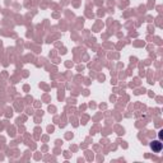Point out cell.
<instances>
[{"instance_id":"1","label":"cell","mask_w":163,"mask_h":163,"mask_svg":"<svg viewBox=\"0 0 163 163\" xmlns=\"http://www.w3.org/2000/svg\"><path fill=\"white\" fill-rule=\"evenodd\" d=\"M150 148L153 149V152L159 153L161 150H162V143L159 140H154V142L150 143Z\"/></svg>"}]
</instances>
